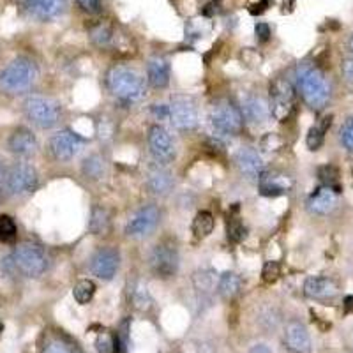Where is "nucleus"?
Instances as JSON below:
<instances>
[{"label":"nucleus","mask_w":353,"mask_h":353,"mask_svg":"<svg viewBox=\"0 0 353 353\" xmlns=\"http://www.w3.org/2000/svg\"><path fill=\"white\" fill-rule=\"evenodd\" d=\"M50 258L41 245L32 242H21L9 256L2 260V270L8 276L39 277L48 270Z\"/></svg>","instance_id":"obj_1"},{"label":"nucleus","mask_w":353,"mask_h":353,"mask_svg":"<svg viewBox=\"0 0 353 353\" xmlns=\"http://www.w3.org/2000/svg\"><path fill=\"white\" fill-rule=\"evenodd\" d=\"M295 78H297V88L301 90L309 108L318 112V110H323L329 105L332 88H330V81L327 80L320 68H316L311 62H301L297 65V71H295Z\"/></svg>","instance_id":"obj_2"},{"label":"nucleus","mask_w":353,"mask_h":353,"mask_svg":"<svg viewBox=\"0 0 353 353\" xmlns=\"http://www.w3.org/2000/svg\"><path fill=\"white\" fill-rule=\"evenodd\" d=\"M106 87L110 94L122 103H140L147 96V85L137 69L128 65H115L106 74Z\"/></svg>","instance_id":"obj_3"},{"label":"nucleus","mask_w":353,"mask_h":353,"mask_svg":"<svg viewBox=\"0 0 353 353\" xmlns=\"http://www.w3.org/2000/svg\"><path fill=\"white\" fill-rule=\"evenodd\" d=\"M37 65L27 57H18L0 71V90L6 94H23L37 80Z\"/></svg>","instance_id":"obj_4"},{"label":"nucleus","mask_w":353,"mask_h":353,"mask_svg":"<svg viewBox=\"0 0 353 353\" xmlns=\"http://www.w3.org/2000/svg\"><path fill=\"white\" fill-rule=\"evenodd\" d=\"M23 115L39 129H52L61 122V105L46 96H28L23 101Z\"/></svg>","instance_id":"obj_5"},{"label":"nucleus","mask_w":353,"mask_h":353,"mask_svg":"<svg viewBox=\"0 0 353 353\" xmlns=\"http://www.w3.org/2000/svg\"><path fill=\"white\" fill-rule=\"evenodd\" d=\"M6 193L11 196H27L39 188V173L28 163L12 165L2 176Z\"/></svg>","instance_id":"obj_6"},{"label":"nucleus","mask_w":353,"mask_h":353,"mask_svg":"<svg viewBox=\"0 0 353 353\" xmlns=\"http://www.w3.org/2000/svg\"><path fill=\"white\" fill-rule=\"evenodd\" d=\"M210 125L219 134L235 137L242 131V125H244L242 110H239L230 101H221V103L214 105L212 112H210Z\"/></svg>","instance_id":"obj_7"},{"label":"nucleus","mask_w":353,"mask_h":353,"mask_svg":"<svg viewBox=\"0 0 353 353\" xmlns=\"http://www.w3.org/2000/svg\"><path fill=\"white\" fill-rule=\"evenodd\" d=\"M179 260L181 258H179V251L175 245L168 241H163L154 245V249L150 251V270L154 276L161 277V279H170L179 270V263H181Z\"/></svg>","instance_id":"obj_8"},{"label":"nucleus","mask_w":353,"mask_h":353,"mask_svg":"<svg viewBox=\"0 0 353 353\" xmlns=\"http://www.w3.org/2000/svg\"><path fill=\"white\" fill-rule=\"evenodd\" d=\"M295 88L286 78H277L270 85V113L279 122H286L295 108Z\"/></svg>","instance_id":"obj_9"},{"label":"nucleus","mask_w":353,"mask_h":353,"mask_svg":"<svg viewBox=\"0 0 353 353\" xmlns=\"http://www.w3.org/2000/svg\"><path fill=\"white\" fill-rule=\"evenodd\" d=\"M168 108V121L172 122L173 128L181 129V131H193V129H196L198 122H200V115H198V108L191 97L176 94L170 101Z\"/></svg>","instance_id":"obj_10"},{"label":"nucleus","mask_w":353,"mask_h":353,"mask_svg":"<svg viewBox=\"0 0 353 353\" xmlns=\"http://www.w3.org/2000/svg\"><path fill=\"white\" fill-rule=\"evenodd\" d=\"M147 140H149L150 154H152L154 161H156L157 165L166 166L170 165L172 161H175L176 149L168 129L163 128L161 124L150 125L149 138H147Z\"/></svg>","instance_id":"obj_11"},{"label":"nucleus","mask_w":353,"mask_h":353,"mask_svg":"<svg viewBox=\"0 0 353 353\" xmlns=\"http://www.w3.org/2000/svg\"><path fill=\"white\" fill-rule=\"evenodd\" d=\"M20 6L36 21H53L68 11V0H20Z\"/></svg>","instance_id":"obj_12"},{"label":"nucleus","mask_w":353,"mask_h":353,"mask_svg":"<svg viewBox=\"0 0 353 353\" xmlns=\"http://www.w3.org/2000/svg\"><path fill=\"white\" fill-rule=\"evenodd\" d=\"M83 147V138H80L77 132L64 129V131L55 132L48 141V150L57 161H71L78 156V152Z\"/></svg>","instance_id":"obj_13"},{"label":"nucleus","mask_w":353,"mask_h":353,"mask_svg":"<svg viewBox=\"0 0 353 353\" xmlns=\"http://www.w3.org/2000/svg\"><path fill=\"white\" fill-rule=\"evenodd\" d=\"M159 219L161 212L156 205H145L129 219V223L125 225V235L132 239L145 237L156 230V226L159 225Z\"/></svg>","instance_id":"obj_14"},{"label":"nucleus","mask_w":353,"mask_h":353,"mask_svg":"<svg viewBox=\"0 0 353 353\" xmlns=\"http://www.w3.org/2000/svg\"><path fill=\"white\" fill-rule=\"evenodd\" d=\"M337 201H339V188L321 184L316 191L309 194L305 207L314 216H329L337 207Z\"/></svg>","instance_id":"obj_15"},{"label":"nucleus","mask_w":353,"mask_h":353,"mask_svg":"<svg viewBox=\"0 0 353 353\" xmlns=\"http://www.w3.org/2000/svg\"><path fill=\"white\" fill-rule=\"evenodd\" d=\"M8 150L21 159H30L39 150V143L30 129L17 128L8 138Z\"/></svg>","instance_id":"obj_16"},{"label":"nucleus","mask_w":353,"mask_h":353,"mask_svg":"<svg viewBox=\"0 0 353 353\" xmlns=\"http://www.w3.org/2000/svg\"><path fill=\"white\" fill-rule=\"evenodd\" d=\"M119 265H121V256H119L115 249L101 248L97 249L92 260H90V270L99 279L110 281V279H113L117 270H119Z\"/></svg>","instance_id":"obj_17"},{"label":"nucleus","mask_w":353,"mask_h":353,"mask_svg":"<svg viewBox=\"0 0 353 353\" xmlns=\"http://www.w3.org/2000/svg\"><path fill=\"white\" fill-rule=\"evenodd\" d=\"M235 165H237L239 172L249 179V181H260L261 173L265 172V163L261 159L260 154L251 147H242L237 154H235Z\"/></svg>","instance_id":"obj_18"},{"label":"nucleus","mask_w":353,"mask_h":353,"mask_svg":"<svg viewBox=\"0 0 353 353\" xmlns=\"http://www.w3.org/2000/svg\"><path fill=\"white\" fill-rule=\"evenodd\" d=\"M304 293L305 297L313 299V301H330V299L337 297L339 286L330 277L311 276L304 281Z\"/></svg>","instance_id":"obj_19"},{"label":"nucleus","mask_w":353,"mask_h":353,"mask_svg":"<svg viewBox=\"0 0 353 353\" xmlns=\"http://www.w3.org/2000/svg\"><path fill=\"white\" fill-rule=\"evenodd\" d=\"M258 185H260V194H263V196H281L292 189L293 181L281 172H267L265 170L261 173L260 181H258Z\"/></svg>","instance_id":"obj_20"},{"label":"nucleus","mask_w":353,"mask_h":353,"mask_svg":"<svg viewBox=\"0 0 353 353\" xmlns=\"http://www.w3.org/2000/svg\"><path fill=\"white\" fill-rule=\"evenodd\" d=\"M285 345L293 353H309L311 352V336L304 323L293 320L285 327Z\"/></svg>","instance_id":"obj_21"},{"label":"nucleus","mask_w":353,"mask_h":353,"mask_svg":"<svg viewBox=\"0 0 353 353\" xmlns=\"http://www.w3.org/2000/svg\"><path fill=\"white\" fill-rule=\"evenodd\" d=\"M147 188L156 196H165L172 191L173 176L165 165H154L147 175Z\"/></svg>","instance_id":"obj_22"},{"label":"nucleus","mask_w":353,"mask_h":353,"mask_svg":"<svg viewBox=\"0 0 353 353\" xmlns=\"http://www.w3.org/2000/svg\"><path fill=\"white\" fill-rule=\"evenodd\" d=\"M242 115L251 124H263L272 115L270 113V103H267L260 96L249 97V99L244 101V105H242Z\"/></svg>","instance_id":"obj_23"},{"label":"nucleus","mask_w":353,"mask_h":353,"mask_svg":"<svg viewBox=\"0 0 353 353\" xmlns=\"http://www.w3.org/2000/svg\"><path fill=\"white\" fill-rule=\"evenodd\" d=\"M147 80L154 88H166L170 83V64L165 57H152L147 64Z\"/></svg>","instance_id":"obj_24"},{"label":"nucleus","mask_w":353,"mask_h":353,"mask_svg":"<svg viewBox=\"0 0 353 353\" xmlns=\"http://www.w3.org/2000/svg\"><path fill=\"white\" fill-rule=\"evenodd\" d=\"M242 290V277L235 272H223L217 281V292L223 299L230 301V299L237 297Z\"/></svg>","instance_id":"obj_25"},{"label":"nucleus","mask_w":353,"mask_h":353,"mask_svg":"<svg viewBox=\"0 0 353 353\" xmlns=\"http://www.w3.org/2000/svg\"><path fill=\"white\" fill-rule=\"evenodd\" d=\"M330 124H332V115L323 117L320 122L313 125V128L309 129L307 138H305V145H307V149L311 150H318L323 145V140H325V132L329 131Z\"/></svg>","instance_id":"obj_26"},{"label":"nucleus","mask_w":353,"mask_h":353,"mask_svg":"<svg viewBox=\"0 0 353 353\" xmlns=\"http://www.w3.org/2000/svg\"><path fill=\"white\" fill-rule=\"evenodd\" d=\"M110 228V214L105 207L101 205H94L92 212H90V219H88V232L92 235H101Z\"/></svg>","instance_id":"obj_27"},{"label":"nucleus","mask_w":353,"mask_h":353,"mask_svg":"<svg viewBox=\"0 0 353 353\" xmlns=\"http://www.w3.org/2000/svg\"><path fill=\"white\" fill-rule=\"evenodd\" d=\"M81 172L87 179L90 181H99L105 176L106 172V165H105V159L97 154H92V156L85 157L83 163H81Z\"/></svg>","instance_id":"obj_28"},{"label":"nucleus","mask_w":353,"mask_h":353,"mask_svg":"<svg viewBox=\"0 0 353 353\" xmlns=\"http://www.w3.org/2000/svg\"><path fill=\"white\" fill-rule=\"evenodd\" d=\"M88 36H90V41L96 44L97 48H108V46H112L113 44V39H115L113 30L105 23L94 25V27L90 28Z\"/></svg>","instance_id":"obj_29"},{"label":"nucleus","mask_w":353,"mask_h":353,"mask_svg":"<svg viewBox=\"0 0 353 353\" xmlns=\"http://www.w3.org/2000/svg\"><path fill=\"white\" fill-rule=\"evenodd\" d=\"M214 230V217L212 214L207 212V210H201L196 214L193 221V232L198 239L209 237Z\"/></svg>","instance_id":"obj_30"},{"label":"nucleus","mask_w":353,"mask_h":353,"mask_svg":"<svg viewBox=\"0 0 353 353\" xmlns=\"http://www.w3.org/2000/svg\"><path fill=\"white\" fill-rule=\"evenodd\" d=\"M18 237V226L11 216L2 214L0 216V242L4 244H12Z\"/></svg>","instance_id":"obj_31"},{"label":"nucleus","mask_w":353,"mask_h":353,"mask_svg":"<svg viewBox=\"0 0 353 353\" xmlns=\"http://www.w3.org/2000/svg\"><path fill=\"white\" fill-rule=\"evenodd\" d=\"M94 293H96V285L90 279H81L77 283L74 290H72V297L77 299L78 304H88L92 301Z\"/></svg>","instance_id":"obj_32"},{"label":"nucleus","mask_w":353,"mask_h":353,"mask_svg":"<svg viewBox=\"0 0 353 353\" xmlns=\"http://www.w3.org/2000/svg\"><path fill=\"white\" fill-rule=\"evenodd\" d=\"M131 299H132V304H134V307L140 309V311H147V309L152 305V299H150L149 292H147V286H143V285L132 286Z\"/></svg>","instance_id":"obj_33"},{"label":"nucleus","mask_w":353,"mask_h":353,"mask_svg":"<svg viewBox=\"0 0 353 353\" xmlns=\"http://www.w3.org/2000/svg\"><path fill=\"white\" fill-rule=\"evenodd\" d=\"M226 235H228V241L233 244H239L245 239V226L242 225V221L239 217H232L226 225Z\"/></svg>","instance_id":"obj_34"},{"label":"nucleus","mask_w":353,"mask_h":353,"mask_svg":"<svg viewBox=\"0 0 353 353\" xmlns=\"http://www.w3.org/2000/svg\"><path fill=\"white\" fill-rule=\"evenodd\" d=\"M318 176H320V181L323 185H334L337 188V181H339V170L332 165L321 166L318 170Z\"/></svg>","instance_id":"obj_35"},{"label":"nucleus","mask_w":353,"mask_h":353,"mask_svg":"<svg viewBox=\"0 0 353 353\" xmlns=\"http://www.w3.org/2000/svg\"><path fill=\"white\" fill-rule=\"evenodd\" d=\"M339 140H341L343 147H345L348 152L353 154V117L346 119L345 124L341 125V131H339Z\"/></svg>","instance_id":"obj_36"},{"label":"nucleus","mask_w":353,"mask_h":353,"mask_svg":"<svg viewBox=\"0 0 353 353\" xmlns=\"http://www.w3.org/2000/svg\"><path fill=\"white\" fill-rule=\"evenodd\" d=\"M283 138L277 134V132H269V134H265L263 138H261L260 141V147L261 150H265V152H276V150H279L283 147Z\"/></svg>","instance_id":"obj_37"},{"label":"nucleus","mask_w":353,"mask_h":353,"mask_svg":"<svg viewBox=\"0 0 353 353\" xmlns=\"http://www.w3.org/2000/svg\"><path fill=\"white\" fill-rule=\"evenodd\" d=\"M43 353H80L77 346L69 345V343L61 341V339H53L43 348Z\"/></svg>","instance_id":"obj_38"},{"label":"nucleus","mask_w":353,"mask_h":353,"mask_svg":"<svg viewBox=\"0 0 353 353\" xmlns=\"http://www.w3.org/2000/svg\"><path fill=\"white\" fill-rule=\"evenodd\" d=\"M279 276H281V267H279V263L277 261H267V263L263 265V270H261V279H263L265 283H276L277 279H279Z\"/></svg>","instance_id":"obj_39"},{"label":"nucleus","mask_w":353,"mask_h":353,"mask_svg":"<svg viewBox=\"0 0 353 353\" xmlns=\"http://www.w3.org/2000/svg\"><path fill=\"white\" fill-rule=\"evenodd\" d=\"M194 286L200 292H209L214 286V276L210 270H200V272L194 274Z\"/></svg>","instance_id":"obj_40"},{"label":"nucleus","mask_w":353,"mask_h":353,"mask_svg":"<svg viewBox=\"0 0 353 353\" xmlns=\"http://www.w3.org/2000/svg\"><path fill=\"white\" fill-rule=\"evenodd\" d=\"M96 348L99 353H115V336L101 332L96 339Z\"/></svg>","instance_id":"obj_41"},{"label":"nucleus","mask_w":353,"mask_h":353,"mask_svg":"<svg viewBox=\"0 0 353 353\" xmlns=\"http://www.w3.org/2000/svg\"><path fill=\"white\" fill-rule=\"evenodd\" d=\"M77 2L85 12H88V14H97V12H101V9H103L101 0H77Z\"/></svg>","instance_id":"obj_42"},{"label":"nucleus","mask_w":353,"mask_h":353,"mask_svg":"<svg viewBox=\"0 0 353 353\" xmlns=\"http://www.w3.org/2000/svg\"><path fill=\"white\" fill-rule=\"evenodd\" d=\"M254 34H256V39L258 43H267V41L270 39V27L267 23H256V27H254Z\"/></svg>","instance_id":"obj_43"},{"label":"nucleus","mask_w":353,"mask_h":353,"mask_svg":"<svg viewBox=\"0 0 353 353\" xmlns=\"http://www.w3.org/2000/svg\"><path fill=\"white\" fill-rule=\"evenodd\" d=\"M341 72H343V78H345L348 83H353V55L343 61Z\"/></svg>","instance_id":"obj_44"},{"label":"nucleus","mask_w":353,"mask_h":353,"mask_svg":"<svg viewBox=\"0 0 353 353\" xmlns=\"http://www.w3.org/2000/svg\"><path fill=\"white\" fill-rule=\"evenodd\" d=\"M152 115L159 121H165L170 117V108L166 105H154L152 106Z\"/></svg>","instance_id":"obj_45"},{"label":"nucleus","mask_w":353,"mask_h":353,"mask_svg":"<svg viewBox=\"0 0 353 353\" xmlns=\"http://www.w3.org/2000/svg\"><path fill=\"white\" fill-rule=\"evenodd\" d=\"M267 6H269V2H267V0H261L260 4H254V6H251V9H249V11L253 12V14H261V12L265 11V9H267Z\"/></svg>","instance_id":"obj_46"},{"label":"nucleus","mask_w":353,"mask_h":353,"mask_svg":"<svg viewBox=\"0 0 353 353\" xmlns=\"http://www.w3.org/2000/svg\"><path fill=\"white\" fill-rule=\"evenodd\" d=\"M217 11H219V2H210V4L203 9V14L205 17H212L214 12Z\"/></svg>","instance_id":"obj_47"},{"label":"nucleus","mask_w":353,"mask_h":353,"mask_svg":"<svg viewBox=\"0 0 353 353\" xmlns=\"http://www.w3.org/2000/svg\"><path fill=\"white\" fill-rule=\"evenodd\" d=\"M249 353H272L267 345H254Z\"/></svg>","instance_id":"obj_48"},{"label":"nucleus","mask_w":353,"mask_h":353,"mask_svg":"<svg viewBox=\"0 0 353 353\" xmlns=\"http://www.w3.org/2000/svg\"><path fill=\"white\" fill-rule=\"evenodd\" d=\"M345 311L348 314L353 313V295H348V297L345 299Z\"/></svg>","instance_id":"obj_49"},{"label":"nucleus","mask_w":353,"mask_h":353,"mask_svg":"<svg viewBox=\"0 0 353 353\" xmlns=\"http://www.w3.org/2000/svg\"><path fill=\"white\" fill-rule=\"evenodd\" d=\"M348 50H350V53L353 55V34L350 36V39H348Z\"/></svg>","instance_id":"obj_50"},{"label":"nucleus","mask_w":353,"mask_h":353,"mask_svg":"<svg viewBox=\"0 0 353 353\" xmlns=\"http://www.w3.org/2000/svg\"><path fill=\"white\" fill-rule=\"evenodd\" d=\"M2 176H4V173H2V163H0V181H2Z\"/></svg>","instance_id":"obj_51"},{"label":"nucleus","mask_w":353,"mask_h":353,"mask_svg":"<svg viewBox=\"0 0 353 353\" xmlns=\"http://www.w3.org/2000/svg\"><path fill=\"white\" fill-rule=\"evenodd\" d=\"M2 329H4V327H2V323H0V336H2Z\"/></svg>","instance_id":"obj_52"}]
</instances>
